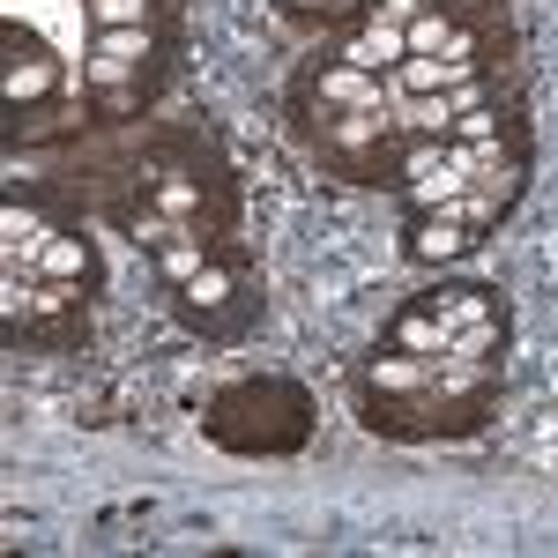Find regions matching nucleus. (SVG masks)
<instances>
[{
    "label": "nucleus",
    "instance_id": "f257e3e1",
    "mask_svg": "<svg viewBox=\"0 0 558 558\" xmlns=\"http://www.w3.org/2000/svg\"><path fill=\"white\" fill-rule=\"evenodd\" d=\"M60 89V60H52V45L23 38V31H8V60H0V105L8 112H23V105H45Z\"/></svg>",
    "mask_w": 558,
    "mask_h": 558
},
{
    "label": "nucleus",
    "instance_id": "f03ea898",
    "mask_svg": "<svg viewBox=\"0 0 558 558\" xmlns=\"http://www.w3.org/2000/svg\"><path fill=\"white\" fill-rule=\"evenodd\" d=\"M142 68H149V23H142V31H97L83 75H89V89H105V97H112V89H128Z\"/></svg>",
    "mask_w": 558,
    "mask_h": 558
},
{
    "label": "nucleus",
    "instance_id": "7ed1b4c3",
    "mask_svg": "<svg viewBox=\"0 0 558 558\" xmlns=\"http://www.w3.org/2000/svg\"><path fill=\"white\" fill-rule=\"evenodd\" d=\"M410 260H425V268H447V260H470L476 246H484V231H470L462 216H447V209H425V216H410Z\"/></svg>",
    "mask_w": 558,
    "mask_h": 558
},
{
    "label": "nucleus",
    "instance_id": "20e7f679",
    "mask_svg": "<svg viewBox=\"0 0 558 558\" xmlns=\"http://www.w3.org/2000/svg\"><path fill=\"white\" fill-rule=\"evenodd\" d=\"M365 402H410V395H425L432 387V357H417V350H395L387 343L380 357H365Z\"/></svg>",
    "mask_w": 558,
    "mask_h": 558
},
{
    "label": "nucleus",
    "instance_id": "39448f33",
    "mask_svg": "<svg viewBox=\"0 0 558 558\" xmlns=\"http://www.w3.org/2000/svg\"><path fill=\"white\" fill-rule=\"evenodd\" d=\"M425 305L447 320V328H484V320H507V299L492 283H439L425 291Z\"/></svg>",
    "mask_w": 558,
    "mask_h": 558
},
{
    "label": "nucleus",
    "instance_id": "423d86ee",
    "mask_svg": "<svg viewBox=\"0 0 558 558\" xmlns=\"http://www.w3.org/2000/svg\"><path fill=\"white\" fill-rule=\"evenodd\" d=\"M313 97H320V112H373V105H380V75H365V68H350V60H328V68L313 75Z\"/></svg>",
    "mask_w": 558,
    "mask_h": 558
},
{
    "label": "nucleus",
    "instance_id": "0eeeda50",
    "mask_svg": "<svg viewBox=\"0 0 558 558\" xmlns=\"http://www.w3.org/2000/svg\"><path fill=\"white\" fill-rule=\"evenodd\" d=\"M387 83H395V97H439V89L470 83V75H454L439 52H402V60L387 68Z\"/></svg>",
    "mask_w": 558,
    "mask_h": 558
},
{
    "label": "nucleus",
    "instance_id": "6e6552de",
    "mask_svg": "<svg viewBox=\"0 0 558 558\" xmlns=\"http://www.w3.org/2000/svg\"><path fill=\"white\" fill-rule=\"evenodd\" d=\"M45 216L38 209H23V202H8L0 209V254H8V268H38V254H45Z\"/></svg>",
    "mask_w": 558,
    "mask_h": 558
},
{
    "label": "nucleus",
    "instance_id": "1a4fd4ad",
    "mask_svg": "<svg viewBox=\"0 0 558 558\" xmlns=\"http://www.w3.org/2000/svg\"><path fill=\"white\" fill-rule=\"evenodd\" d=\"M231 299H239V283H231V268H223V260H209L202 276H186V283H179V313H186V320H216Z\"/></svg>",
    "mask_w": 558,
    "mask_h": 558
},
{
    "label": "nucleus",
    "instance_id": "9d476101",
    "mask_svg": "<svg viewBox=\"0 0 558 558\" xmlns=\"http://www.w3.org/2000/svg\"><path fill=\"white\" fill-rule=\"evenodd\" d=\"M128 239L134 246H149V254H165V246H179V239H194V216H172V209H128Z\"/></svg>",
    "mask_w": 558,
    "mask_h": 558
},
{
    "label": "nucleus",
    "instance_id": "9b49d317",
    "mask_svg": "<svg viewBox=\"0 0 558 558\" xmlns=\"http://www.w3.org/2000/svg\"><path fill=\"white\" fill-rule=\"evenodd\" d=\"M402 52H410V45H402V31H387V23H365V31L343 45V60H350V68H365V75H387Z\"/></svg>",
    "mask_w": 558,
    "mask_h": 558
},
{
    "label": "nucleus",
    "instance_id": "f8f14e48",
    "mask_svg": "<svg viewBox=\"0 0 558 558\" xmlns=\"http://www.w3.org/2000/svg\"><path fill=\"white\" fill-rule=\"evenodd\" d=\"M38 276H52V283H83L89 276V239H68V231H52L38 254Z\"/></svg>",
    "mask_w": 558,
    "mask_h": 558
},
{
    "label": "nucleus",
    "instance_id": "ddd939ff",
    "mask_svg": "<svg viewBox=\"0 0 558 558\" xmlns=\"http://www.w3.org/2000/svg\"><path fill=\"white\" fill-rule=\"evenodd\" d=\"M209 239H202V231H194V239H179V246H165V254H157V276H165V283H186V276H202V268H209Z\"/></svg>",
    "mask_w": 558,
    "mask_h": 558
},
{
    "label": "nucleus",
    "instance_id": "4468645a",
    "mask_svg": "<svg viewBox=\"0 0 558 558\" xmlns=\"http://www.w3.org/2000/svg\"><path fill=\"white\" fill-rule=\"evenodd\" d=\"M447 38H454V15H447V8H417L410 31H402L410 52H447Z\"/></svg>",
    "mask_w": 558,
    "mask_h": 558
},
{
    "label": "nucleus",
    "instance_id": "2eb2a0df",
    "mask_svg": "<svg viewBox=\"0 0 558 558\" xmlns=\"http://www.w3.org/2000/svg\"><path fill=\"white\" fill-rule=\"evenodd\" d=\"M83 8H89L97 31H142L157 15V0H83Z\"/></svg>",
    "mask_w": 558,
    "mask_h": 558
},
{
    "label": "nucleus",
    "instance_id": "dca6fc26",
    "mask_svg": "<svg viewBox=\"0 0 558 558\" xmlns=\"http://www.w3.org/2000/svg\"><path fill=\"white\" fill-rule=\"evenodd\" d=\"M157 209H172V216H194L202 209V179H186V172H165L157 179V194H149Z\"/></svg>",
    "mask_w": 558,
    "mask_h": 558
},
{
    "label": "nucleus",
    "instance_id": "f3484780",
    "mask_svg": "<svg viewBox=\"0 0 558 558\" xmlns=\"http://www.w3.org/2000/svg\"><path fill=\"white\" fill-rule=\"evenodd\" d=\"M283 15H299V23H357L365 0H283Z\"/></svg>",
    "mask_w": 558,
    "mask_h": 558
},
{
    "label": "nucleus",
    "instance_id": "a211bd4d",
    "mask_svg": "<svg viewBox=\"0 0 558 558\" xmlns=\"http://www.w3.org/2000/svg\"><path fill=\"white\" fill-rule=\"evenodd\" d=\"M447 134H454V142H499V112H492V105H470Z\"/></svg>",
    "mask_w": 558,
    "mask_h": 558
},
{
    "label": "nucleus",
    "instance_id": "6ab92c4d",
    "mask_svg": "<svg viewBox=\"0 0 558 558\" xmlns=\"http://www.w3.org/2000/svg\"><path fill=\"white\" fill-rule=\"evenodd\" d=\"M439 60H447L454 75H476V31H462V23H454V38H447V52H439Z\"/></svg>",
    "mask_w": 558,
    "mask_h": 558
},
{
    "label": "nucleus",
    "instance_id": "aec40b11",
    "mask_svg": "<svg viewBox=\"0 0 558 558\" xmlns=\"http://www.w3.org/2000/svg\"><path fill=\"white\" fill-rule=\"evenodd\" d=\"M425 8H447V15H476L484 0H425Z\"/></svg>",
    "mask_w": 558,
    "mask_h": 558
}]
</instances>
